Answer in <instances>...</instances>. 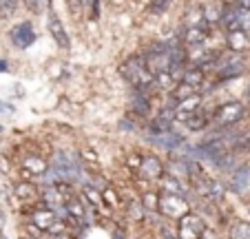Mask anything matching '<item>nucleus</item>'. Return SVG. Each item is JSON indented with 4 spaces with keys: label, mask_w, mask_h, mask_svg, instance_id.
Returning <instances> with one entry per match:
<instances>
[{
    "label": "nucleus",
    "mask_w": 250,
    "mask_h": 239,
    "mask_svg": "<svg viewBox=\"0 0 250 239\" xmlns=\"http://www.w3.org/2000/svg\"><path fill=\"white\" fill-rule=\"evenodd\" d=\"M120 73L124 75L128 85L133 87V91H140V93H146L155 87V75L146 69V65L142 62L140 56H131L120 65Z\"/></svg>",
    "instance_id": "f257e3e1"
},
{
    "label": "nucleus",
    "mask_w": 250,
    "mask_h": 239,
    "mask_svg": "<svg viewBox=\"0 0 250 239\" xmlns=\"http://www.w3.org/2000/svg\"><path fill=\"white\" fill-rule=\"evenodd\" d=\"M246 104L239 100H230V102L219 104L217 109L210 111V127L212 129H232L239 127L246 120Z\"/></svg>",
    "instance_id": "f03ea898"
},
{
    "label": "nucleus",
    "mask_w": 250,
    "mask_h": 239,
    "mask_svg": "<svg viewBox=\"0 0 250 239\" xmlns=\"http://www.w3.org/2000/svg\"><path fill=\"white\" fill-rule=\"evenodd\" d=\"M193 211V204H190L188 197L184 195H173V193H160V199H157V215L164 221H175L184 217L186 213Z\"/></svg>",
    "instance_id": "7ed1b4c3"
},
{
    "label": "nucleus",
    "mask_w": 250,
    "mask_h": 239,
    "mask_svg": "<svg viewBox=\"0 0 250 239\" xmlns=\"http://www.w3.org/2000/svg\"><path fill=\"white\" fill-rule=\"evenodd\" d=\"M162 175H164V159H162L157 153H153V151L142 153L140 164H137V171H135L137 182L157 184V179H160Z\"/></svg>",
    "instance_id": "20e7f679"
},
{
    "label": "nucleus",
    "mask_w": 250,
    "mask_h": 239,
    "mask_svg": "<svg viewBox=\"0 0 250 239\" xmlns=\"http://www.w3.org/2000/svg\"><path fill=\"white\" fill-rule=\"evenodd\" d=\"M228 193L237 197H246L250 195V159H241L239 164L226 175V182H224Z\"/></svg>",
    "instance_id": "39448f33"
},
{
    "label": "nucleus",
    "mask_w": 250,
    "mask_h": 239,
    "mask_svg": "<svg viewBox=\"0 0 250 239\" xmlns=\"http://www.w3.org/2000/svg\"><path fill=\"white\" fill-rule=\"evenodd\" d=\"M206 226V219L197 211H190L175 221V233H177V239H202Z\"/></svg>",
    "instance_id": "423d86ee"
},
{
    "label": "nucleus",
    "mask_w": 250,
    "mask_h": 239,
    "mask_svg": "<svg viewBox=\"0 0 250 239\" xmlns=\"http://www.w3.org/2000/svg\"><path fill=\"white\" fill-rule=\"evenodd\" d=\"M217 82H226V80L239 78L246 71V62L241 58V53H232V56H217V62L212 66Z\"/></svg>",
    "instance_id": "0eeeda50"
},
{
    "label": "nucleus",
    "mask_w": 250,
    "mask_h": 239,
    "mask_svg": "<svg viewBox=\"0 0 250 239\" xmlns=\"http://www.w3.org/2000/svg\"><path fill=\"white\" fill-rule=\"evenodd\" d=\"M16 166L24 173L27 182H31V179H38L40 175H44V171L49 169V159L38 153H22L16 159Z\"/></svg>",
    "instance_id": "6e6552de"
},
{
    "label": "nucleus",
    "mask_w": 250,
    "mask_h": 239,
    "mask_svg": "<svg viewBox=\"0 0 250 239\" xmlns=\"http://www.w3.org/2000/svg\"><path fill=\"white\" fill-rule=\"evenodd\" d=\"M11 195L16 197L20 202V206H36V204H40V188L38 184L33 182H27V179H18V182H14V186H11Z\"/></svg>",
    "instance_id": "1a4fd4ad"
},
{
    "label": "nucleus",
    "mask_w": 250,
    "mask_h": 239,
    "mask_svg": "<svg viewBox=\"0 0 250 239\" xmlns=\"http://www.w3.org/2000/svg\"><path fill=\"white\" fill-rule=\"evenodd\" d=\"M202 102H204V95L202 93L190 95V98L182 100V102H170L168 107L173 109L175 122H184V120H188L195 111H199V109H202Z\"/></svg>",
    "instance_id": "9d476101"
},
{
    "label": "nucleus",
    "mask_w": 250,
    "mask_h": 239,
    "mask_svg": "<svg viewBox=\"0 0 250 239\" xmlns=\"http://www.w3.org/2000/svg\"><path fill=\"white\" fill-rule=\"evenodd\" d=\"M128 115L137 117V120H148L153 115V107H151V98L146 93L133 91V95L128 98Z\"/></svg>",
    "instance_id": "9b49d317"
},
{
    "label": "nucleus",
    "mask_w": 250,
    "mask_h": 239,
    "mask_svg": "<svg viewBox=\"0 0 250 239\" xmlns=\"http://www.w3.org/2000/svg\"><path fill=\"white\" fill-rule=\"evenodd\" d=\"M47 22H49V31H51V36H53V40H56L58 47H60V49H69L71 47V38H69V33H66V29H64V24H62L60 16L56 14V9H53V7H49V9H47Z\"/></svg>",
    "instance_id": "f8f14e48"
},
{
    "label": "nucleus",
    "mask_w": 250,
    "mask_h": 239,
    "mask_svg": "<svg viewBox=\"0 0 250 239\" xmlns=\"http://www.w3.org/2000/svg\"><path fill=\"white\" fill-rule=\"evenodd\" d=\"M9 40L14 43L16 49H29L33 43H36V31H33V24L31 22H20L16 24L14 29L9 31Z\"/></svg>",
    "instance_id": "ddd939ff"
},
{
    "label": "nucleus",
    "mask_w": 250,
    "mask_h": 239,
    "mask_svg": "<svg viewBox=\"0 0 250 239\" xmlns=\"http://www.w3.org/2000/svg\"><path fill=\"white\" fill-rule=\"evenodd\" d=\"M208 33H210V27H208L206 22L197 24V27H184V36H182V43H184V47H188V49L202 47V44L206 43Z\"/></svg>",
    "instance_id": "4468645a"
},
{
    "label": "nucleus",
    "mask_w": 250,
    "mask_h": 239,
    "mask_svg": "<svg viewBox=\"0 0 250 239\" xmlns=\"http://www.w3.org/2000/svg\"><path fill=\"white\" fill-rule=\"evenodd\" d=\"M184 124L186 129H188L190 133H204V131H208L210 129V111H206V109H199V111H195L193 115L188 117V120H184Z\"/></svg>",
    "instance_id": "2eb2a0df"
},
{
    "label": "nucleus",
    "mask_w": 250,
    "mask_h": 239,
    "mask_svg": "<svg viewBox=\"0 0 250 239\" xmlns=\"http://www.w3.org/2000/svg\"><path fill=\"white\" fill-rule=\"evenodd\" d=\"M226 44L232 53H246L250 51V36L248 31H230L226 33Z\"/></svg>",
    "instance_id": "dca6fc26"
},
{
    "label": "nucleus",
    "mask_w": 250,
    "mask_h": 239,
    "mask_svg": "<svg viewBox=\"0 0 250 239\" xmlns=\"http://www.w3.org/2000/svg\"><path fill=\"white\" fill-rule=\"evenodd\" d=\"M180 82H184V85L193 87V89L202 91V87L206 85V71L199 69V66H190V69H186L184 73H182Z\"/></svg>",
    "instance_id": "f3484780"
},
{
    "label": "nucleus",
    "mask_w": 250,
    "mask_h": 239,
    "mask_svg": "<svg viewBox=\"0 0 250 239\" xmlns=\"http://www.w3.org/2000/svg\"><path fill=\"white\" fill-rule=\"evenodd\" d=\"M137 199H140L144 213H148V215H157V199H160V191H157V188H144Z\"/></svg>",
    "instance_id": "a211bd4d"
},
{
    "label": "nucleus",
    "mask_w": 250,
    "mask_h": 239,
    "mask_svg": "<svg viewBox=\"0 0 250 239\" xmlns=\"http://www.w3.org/2000/svg\"><path fill=\"white\" fill-rule=\"evenodd\" d=\"M226 239H250V221L248 219H235L228 224Z\"/></svg>",
    "instance_id": "6ab92c4d"
},
{
    "label": "nucleus",
    "mask_w": 250,
    "mask_h": 239,
    "mask_svg": "<svg viewBox=\"0 0 250 239\" xmlns=\"http://www.w3.org/2000/svg\"><path fill=\"white\" fill-rule=\"evenodd\" d=\"M100 193H102V202H104V206L109 208V213L113 211V208H120V206H122V197L118 195V191H115L111 184H109V186H104Z\"/></svg>",
    "instance_id": "aec40b11"
},
{
    "label": "nucleus",
    "mask_w": 250,
    "mask_h": 239,
    "mask_svg": "<svg viewBox=\"0 0 250 239\" xmlns=\"http://www.w3.org/2000/svg\"><path fill=\"white\" fill-rule=\"evenodd\" d=\"M16 11H18V0H0V20L14 18Z\"/></svg>",
    "instance_id": "412c9836"
},
{
    "label": "nucleus",
    "mask_w": 250,
    "mask_h": 239,
    "mask_svg": "<svg viewBox=\"0 0 250 239\" xmlns=\"http://www.w3.org/2000/svg\"><path fill=\"white\" fill-rule=\"evenodd\" d=\"M22 237H27V239H44V233L40 228H36L33 224L24 221L22 224Z\"/></svg>",
    "instance_id": "4be33fe9"
},
{
    "label": "nucleus",
    "mask_w": 250,
    "mask_h": 239,
    "mask_svg": "<svg viewBox=\"0 0 250 239\" xmlns=\"http://www.w3.org/2000/svg\"><path fill=\"white\" fill-rule=\"evenodd\" d=\"M66 7H69L71 16H80L82 7H84V0H66Z\"/></svg>",
    "instance_id": "5701e85b"
},
{
    "label": "nucleus",
    "mask_w": 250,
    "mask_h": 239,
    "mask_svg": "<svg viewBox=\"0 0 250 239\" xmlns=\"http://www.w3.org/2000/svg\"><path fill=\"white\" fill-rule=\"evenodd\" d=\"M22 5L27 7L31 14H40V9H42V0H22Z\"/></svg>",
    "instance_id": "b1692460"
},
{
    "label": "nucleus",
    "mask_w": 250,
    "mask_h": 239,
    "mask_svg": "<svg viewBox=\"0 0 250 239\" xmlns=\"http://www.w3.org/2000/svg\"><path fill=\"white\" fill-rule=\"evenodd\" d=\"M120 129H122V131L126 129V133H133L135 131V124H133L131 117H124V120H120Z\"/></svg>",
    "instance_id": "393cba45"
},
{
    "label": "nucleus",
    "mask_w": 250,
    "mask_h": 239,
    "mask_svg": "<svg viewBox=\"0 0 250 239\" xmlns=\"http://www.w3.org/2000/svg\"><path fill=\"white\" fill-rule=\"evenodd\" d=\"M111 239H126V230H124V228L113 230V237H111Z\"/></svg>",
    "instance_id": "a878e982"
},
{
    "label": "nucleus",
    "mask_w": 250,
    "mask_h": 239,
    "mask_svg": "<svg viewBox=\"0 0 250 239\" xmlns=\"http://www.w3.org/2000/svg\"><path fill=\"white\" fill-rule=\"evenodd\" d=\"M235 5L241 7V9H248L250 11V0H235Z\"/></svg>",
    "instance_id": "bb28decb"
},
{
    "label": "nucleus",
    "mask_w": 250,
    "mask_h": 239,
    "mask_svg": "<svg viewBox=\"0 0 250 239\" xmlns=\"http://www.w3.org/2000/svg\"><path fill=\"white\" fill-rule=\"evenodd\" d=\"M246 98H248V102H250V85H248V89H246Z\"/></svg>",
    "instance_id": "cd10ccee"
},
{
    "label": "nucleus",
    "mask_w": 250,
    "mask_h": 239,
    "mask_svg": "<svg viewBox=\"0 0 250 239\" xmlns=\"http://www.w3.org/2000/svg\"><path fill=\"white\" fill-rule=\"evenodd\" d=\"M18 239H27V237H18Z\"/></svg>",
    "instance_id": "c85d7f7f"
}]
</instances>
